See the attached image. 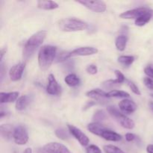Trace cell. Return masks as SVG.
Listing matches in <instances>:
<instances>
[{
    "mask_svg": "<svg viewBox=\"0 0 153 153\" xmlns=\"http://www.w3.org/2000/svg\"><path fill=\"white\" fill-rule=\"evenodd\" d=\"M95 104H96V102H93V101L88 102L86 104V105H85V109L88 108H91V106L94 105H95Z\"/></svg>",
    "mask_w": 153,
    "mask_h": 153,
    "instance_id": "obj_39",
    "label": "cell"
},
{
    "mask_svg": "<svg viewBox=\"0 0 153 153\" xmlns=\"http://www.w3.org/2000/svg\"><path fill=\"white\" fill-rule=\"evenodd\" d=\"M78 3L82 4L85 7L88 8L96 13H103L106 10L107 6L103 1H78Z\"/></svg>",
    "mask_w": 153,
    "mask_h": 153,
    "instance_id": "obj_7",
    "label": "cell"
},
{
    "mask_svg": "<svg viewBox=\"0 0 153 153\" xmlns=\"http://www.w3.org/2000/svg\"><path fill=\"white\" fill-rule=\"evenodd\" d=\"M107 111L108 112L109 114L113 118H114L118 123L121 125V126L123 127V128H126V129H133L134 128V122L131 120L130 118H128V117L126 116L125 114H123V113H121L117 108H116L114 106H108L107 108Z\"/></svg>",
    "mask_w": 153,
    "mask_h": 153,
    "instance_id": "obj_4",
    "label": "cell"
},
{
    "mask_svg": "<svg viewBox=\"0 0 153 153\" xmlns=\"http://www.w3.org/2000/svg\"><path fill=\"white\" fill-rule=\"evenodd\" d=\"M23 153H32V149L31 148H26V149L24 150Z\"/></svg>",
    "mask_w": 153,
    "mask_h": 153,
    "instance_id": "obj_40",
    "label": "cell"
},
{
    "mask_svg": "<svg viewBox=\"0 0 153 153\" xmlns=\"http://www.w3.org/2000/svg\"><path fill=\"white\" fill-rule=\"evenodd\" d=\"M143 82H144V85L148 89L152 90L153 91V79L149 77H145L143 79Z\"/></svg>",
    "mask_w": 153,
    "mask_h": 153,
    "instance_id": "obj_34",
    "label": "cell"
},
{
    "mask_svg": "<svg viewBox=\"0 0 153 153\" xmlns=\"http://www.w3.org/2000/svg\"><path fill=\"white\" fill-rule=\"evenodd\" d=\"M64 82H66L68 86L70 87H76L80 85V79L74 73H70L67 75L64 79Z\"/></svg>",
    "mask_w": 153,
    "mask_h": 153,
    "instance_id": "obj_22",
    "label": "cell"
},
{
    "mask_svg": "<svg viewBox=\"0 0 153 153\" xmlns=\"http://www.w3.org/2000/svg\"><path fill=\"white\" fill-rule=\"evenodd\" d=\"M86 71L87 73H89L91 75H95L97 74V72H98V68L96 65L94 64H90L86 68Z\"/></svg>",
    "mask_w": 153,
    "mask_h": 153,
    "instance_id": "obj_32",
    "label": "cell"
},
{
    "mask_svg": "<svg viewBox=\"0 0 153 153\" xmlns=\"http://www.w3.org/2000/svg\"><path fill=\"white\" fill-rule=\"evenodd\" d=\"M121 84L118 82L117 79H109V80L105 81L102 83V87L105 90H111L113 91L114 88H117L120 86Z\"/></svg>",
    "mask_w": 153,
    "mask_h": 153,
    "instance_id": "obj_25",
    "label": "cell"
},
{
    "mask_svg": "<svg viewBox=\"0 0 153 153\" xmlns=\"http://www.w3.org/2000/svg\"><path fill=\"white\" fill-rule=\"evenodd\" d=\"M150 96H151V97H152V98H153V94H150Z\"/></svg>",
    "mask_w": 153,
    "mask_h": 153,
    "instance_id": "obj_42",
    "label": "cell"
},
{
    "mask_svg": "<svg viewBox=\"0 0 153 153\" xmlns=\"http://www.w3.org/2000/svg\"><path fill=\"white\" fill-rule=\"evenodd\" d=\"M107 116H106L105 112L103 110H98L94 113V116H93V120L95 121V123H99L100 121H102L106 119Z\"/></svg>",
    "mask_w": 153,
    "mask_h": 153,
    "instance_id": "obj_28",
    "label": "cell"
},
{
    "mask_svg": "<svg viewBox=\"0 0 153 153\" xmlns=\"http://www.w3.org/2000/svg\"><path fill=\"white\" fill-rule=\"evenodd\" d=\"M86 96L91 99H94L96 101L101 102H106L108 100V93H105L101 89H94L88 91L86 93Z\"/></svg>",
    "mask_w": 153,
    "mask_h": 153,
    "instance_id": "obj_13",
    "label": "cell"
},
{
    "mask_svg": "<svg viewBox=\"0 0 153 153\" xmlns=\"http://www.w3.org/2000/svg\"><path fill=\"white\" fill-rule=\"evenodd\" d=\"M87 128H88V130L90 131V132L95 134V135L100 136V137H102V134L104 133V131H105L106 130L108 129L107 127L102 125V124H100V123H95V122L88 124Z\"/></svg>",
    "mask_w": 153,
    "mask_h": 153,
    "instance_id": "obj_15",
    "label": "cell"
},
{
    "mask_svg": "<svg viewBox=\"0 0 153 153\" xmlns=\"http://www.w3.org/2000/svg\"><path fill=\"white\" fill-rule=\"evenodd\" d=\"M15 127L11 124H2L0 126V133L1 136L4 140H9L13 137Z\"/></svg>",
    "mask_w": 153,
    "mask_h": 153,
    "instance_id": "obj_16",
    "label": "cell"
},
{
    "mask_svg": "<svg viewBox=\"0 0 153 153\" xmlns=\"http://www.w3.org/2000/svg\"><path fill=\"white\" fill-rule=\"evenodd\" d=\"M147 153H153V144H149L146 146Z\"/></svg>",
    "mask_w": 153,
    "mask_h": 153,
    "instance_id": "obj_38",
    "label": "cell"
},
{
    "mask_svg": "<svg viewBox=\"0 0 153 153\" xmlns=\"http://www.w3.org/2000/svg\"><path fill=\"white\" fill-rule=\"evenodd\" d=\"M46 92L52 96H58L61 94V87L57 82L54 75L49 74L48 77V85Z\"/></svg>",
    "mask_w": 153,
    "mask_h": 153,
    "instance_id": "obj_10",
    "label": "cell"
},
{
    "mask_svg": "<svg viewBox=\"0 0 153 153\" xmlns=\"http://www.w3.org/2000/svg\"><path fill=\"white\" fill-rule=\"evenodd\" d=\"M13 140L17 145H25L28 141V134L27 129L23 126L15 127L13 132Z\"/></svg>",
    "mask_w": 153,
    "mask_h": 153,
    "instance_id": "obj_5",
    "label": "cell"
},
{
    "mask_svg": "<svg viewBox=\"0 0 153 153\" xmlns=\"http://www.w3.org/2000/svg\"><path fill=\"white\" fill-rule=\"evenodd\" d=\"M151 9L148 7H138V8H134L132 10H128L123 12L121 14H120V17L122 19H138L140 16L144 15L145 13L151 11Z\"/></svg>",
    "mask_w": 153,
    "mask_h": 153,
    "instance_id": "obj_8",
    "label": "cell"
},
{
    "mask_svg": "<svg viewBox=\"0 0 153 153\" xmlns=\"http://www.w3.org/2000/svg\"><path fill=\"white\" fill-rule=\"evenodd\" d=\"M149 108H150L151 110H152V111L153 112V102H149Z\"/></svg>",
    "mask_w": 153,
    "mask_h": 153,
    "instance_id": "obj_41",
    "label": "cell"
},
{
    "mask_svg": "<svg viewBox=\"0 0 153 153\" xmlns=\"http://www.w3.org/2000/svg\"><path fill=\"white\" fill-rule=\"evenodd\" d=\"M102 137L108 141L117 142L122 140V136L120 134L110 129H107L105 131H104Z\"/></svg>",
    "mask_w": 153,
    "mask_h": 153,
    "instance_id": "obj_19",
    "label": "cell"
},
{
    "mask_svg": "<svg viewBox=\"0 0 153 153\" xmlns=\"http://www.w3.org/2000/svg\"><path fill=\"white\" fill-rule=\"evenodd\" d=\"M46 35H47V31L42 30V31H37L28 39L24 45L23 50H22V55H23L24 59L28 60L34 55V52L43 43Z\"/></svg>",
    "mask_w": 153,
    "mask_h": 153,
    "instance_id": "obj_1",
    "label": "cell"
},
{
    "mask_svg": "<svg viewBox=\"0 0 153 153\" xmlns=\"http://www.w3.org/2000/svg\"><path fill=\"white\" fill-rule=\"evenodd\" d=\"M55 135L58 137V138L61 139V140H68L70 138V135H69L68 132L64 129V128H59L58 129L55 130Z\"/></svg>",
    "mask_w": 153,
    "mask_h": 153,
    "instance_id": "obj_27",
    "label": "cell"
},
{
    "mask_svg": "<svg viewBox=\"0 0 153 153\" xmlns=\"http://www.w3.org/2000/svg\"><path fill=\"white\" fill-rule=\"evenodd\" d=\"M152 10L145 13L144 15L141 16L140 18L135 19V25H137V26H143V25H145L152 19Z\"/></svg>",
    "mask_w": 153,
    "mask_h": 153,
    "instance_id": "obj_23",
    "label": "cell"
},
{
    "mask_svg": "<svg viewBox=\"0 0 153 153\" xmlns=\"http://www.w3.org/2000/svg\"><path fill=\"white\" fill-rule=\"evenodd\" d=\"M127 83H128V85L130 88V89H131V91H132L134 94H136V95L137 96L141 95V93H140V90H139V88H137V86L134 83V82H131V81L129 80H127Z\"/></svg>",
    "mask_w": 153,
    "mask_h": 153,
    "instance_id": "obj_30",
    "label": "cell"
},
{
    "mask_svg": "<svg viewBox=\"0 0 153 153\" xmlns=\"http://www.w3.org/2000/svg\"><path fill=\"white\" fill-rule=\"evenodd\" d=\"M30 101H31V98L29 96H21L16 102V109L17 111H23L29 105Z\"/></svg>",
    "mask_w": 153,
    "mask_h": 153,
    "instance_id": "obj_20",
    "label": "cell"
},
{
    "mask_svg": "<svg viewBox=\"0 0 153 153\" xmlns=\"http://www.w3.org/2000/svg\"><path fill=\"white\" fill-rule=\"evenodd\" d=\"M103 149L105 153H125L122 149L114 145H105L103 146Z\"/></svg>",
    "mask_w": 153,
    "mask_h": 153,
    "instance_id": "obj_29",
    "label": "cell"
},
{
    "mask_svg": "<svg viewBox=\"0 0 153 153\" xmlns=\"http://www.w3.org/2000/svg\"><path fill=\"white\" fill-rule=\"evenodd\" d=\"M119 108L123 112L126 114H132L137 110V106L134 102L128 99H124L120 102Z\"/></svg>",
    "mask_w": 153,
    "mask_h": 153,
    "instance_id": "obj_14",
    "label": "cell"
},
{
    "mask_svg": "<svg viewBox=\"0 0 153 153\" xmlns=\"http://www.w3.org/2000/svg\"><path fill=\"white\" fill-rule=\"evenodd\" d=\"M114 73H115V75H116V77H117L116 79L120 82V83L121 84V85H122V84L126 80V79L125 76H124V75L120 71V70H116L114 71Z\"/></svg>",
    "mask_w": 153,
    "mask_h": 153,
    "instance_id": "obj_33",
    "label": "cell"
},
{
    "mask_svg": "<svg viewBox=\"0 0 153 153\" xmlns=\"http://www.w3.org/2000/svg\"><path fill=\"white\" fill-rule=\"evenodd\" d=\"M67 128H68L69 132L79 142V143L82 146H86L89 144V138L82 130L79 129V128L76 127L75 126L70 125V124L67 125Z\"/></svg>",
    "mask_w": 153,
    "mask_h": 153,
    "instance_id": "obj_6",
    "label": "cell"
},
{
    "mask_svg": "<svg viewBox=\"0 0 153 153\" xmlns=\"http://www.w3.org/2000/svg\"><path fill=\"white\" fill-rule=\"evenodd\" d=\"M135 58L131 55H122L118 58V62L125 67H129L134 63Z\"/></svg>",
    "mask_w": 153,
    "mask_h": 153,
    "instance_id": "obj_26",
    "label": "cell"
},
{
    "mask_svg": "<svg viewBox=\"0 0 153 153\" xmlns=\"http://www.w3.org/2000/svg\"><path fill=\"white\" fill-rule=\"evenodd\" d=\"M127 41H128V37L125 34H121L119 35L116 38L115 40V46L117 49L119 51H124L126 49L127 45Z\"/></svg>",
    "mask_w": 153,
    "mask_h": 153,
    "instance_id": "obj_21",
    "label": "cell"
},
{
    "mask_svg": "<svg viewBox=\"0 0 153 153\" xmlns=\"http://www.w3.org/2000/svg\"><path fill=\"white\" fill-rule=\"evenodd\" d=\"M86 153H102L100 147L96 145H90L86 149Z\"/></svg>",
    "mask_w": 153,
    "mask_h": 153,
    "instance_id": "obj_31",
    "label": "cell"
},
{
    "mask_svg": "<svg viewBox=\"0 0 153 153\" xmlns=\"http://www.w3.org/2000/svg\"><path fill=\"white\" fill-rule=\"evenodd\" d=\"M6 52H7V48L4 47L1 49V52H0V55H1V58H0V60H1V63L2 61L3 57H4V54H6Z\"/></svg>",
    "mask_w": 153,
    "mask_h": 153,
    "instance_id": "obj_37",
    "label": "cell"
},
{
    "mask_svg": "<svg viewBox=\"0 0 153 153\" xmlns=\"http://www.w3.org/2000/svg\"><path fill=\"white\" fill-rule=\"evenodd\" d=\"M19 92H1L0 94V102H1V104H3V103L13 102L16 101L19 99Z\"/></svg>",
    "mask_w": 153,
    "mask_h": 153,
    "instance_id": "obj_17",
    "label": "cell"
},
{
    "mask_svg": "<svg viewBox=\"0 0 153 153\" xmlns=\"http://www.w3.org/2000/svg\"><path fill=\"white\" fill-rule=\"evenodd\" d=\"M43 151L46 153H72L64 145L57 142H52L45 145Z\"/></svg>",
    "mask_w": 153,
    "mask_h": 153,
    "instance_id": "obj_9",
    "label": "cell"
},
{
    "mask_svg": "<svg viewBox=\"0 0 153 153\" xmlns=\"http://www.w3.org/2000/svg\"><path fill=\"white\" fill-rule=\"evenodd\" d=\"M145 74L147 76V77L153 79V64H149L144 69Z\"/></svg>",
    "mask_w": 153,
    "mask_h": 153,
    "instance_id": "obj_35",
    "label": "cell"
},
{
    "mask_svg": "<svg viewBox=\"0 0 153 153\" xmlns=\"http://www.w3.org/2000/svg\"><path fill=\"white\" fill-rule=\"evenodd\" d=\"M136 138L135 134H132V133H127L126 134V140H127L128 142H131Z\"/></svg>",
    "mask_w": 153,
    "mask_h": 153,
    "instance_id": "obj_36",
    "label": "cell"
},
{
    "mask_svg": "<svg viewBox=\"0 0 153 153\" xmlns=\"http://www.w3.org/2000/svg\"><path fill=\"white\" fill-rule=\"evenodd\" d=\"M98 52V49L92 46H83L74 49L69 53V56H89L95 55Z\"/></svg>",
    "mask_w": 153,
    "mask_h": 153,
    "instance_id": "obj_12",
    "label": "cell"
},
{
    "mask_svg": "<svg viewBox=\"0 0 153 153\" xmlns=\"http://www.w3.org/2000/svg\"><path fill=\"white\" fill-rule=\"evenodd\" d=\"M57 56V47L46 45L40 48L38 54V64L41 70H46L50 67Z\"/></svg>",
    "mask_w": 153,
    "mask_h": 153,
    "instance_id": "obj_2",
    "label": "cell"
},
{
    "mask_svg": "<svg viewBox=\"0 0 153 153\" xmlns=\"http://www.w3.org/2000/svg\"><path fill=\"white\" fill-rule=\"evenodd\" d=\"M59 5L57 2L54 1H45V0H40L37 1V7L42 10H55L58 8Z\"/></svg>",
    "mask_w": 153,
    "mask_h": 153,
    "instance_id": "obj_18",
    "label": "cell"
},
{
    "mask_svg": "<svg viewBox=\"0 0 153 153\" xmlns=\"http://www.w3.org/2000/svg\"><path fill=\"white\" fill-rule=\"evenodd\" d=\"M58 27L61 31L72 32L87 29L88 28V24L85 21L76 18H66L59 21Z\"/></svg>",
    "mask_w": 153,
    "mask_h": 153,
    "instance_id": "obj_3",
    "label": "cell"
},
{
    "mask_svg": "<svg viewBox=\"0 0 153 153\" xmlns=\"http://www.w3.org/2000/svg\"><path fill=\"white\" fill-rule=\"evenodd\" d=\"M108 98H129L130 95L128 93L123 91H120V90H113L108 93Z\"/></svg>",
    "mask_w": 153,
    "mask_h": 153,
    "instance_id": "obj_24",
    "label": "cell"
},
{
    "mask_svg": "<svg viewBox=\"0 0 153 153\" xmlns=\"http://www.w3.org/2000/svg\"><path fill=\"white\" fill-rule=\"evenodd\" d=\"M25 63H19L15 64L9 70V77L13 82L19 81L22 77L24 70H25Z\"/></svg>",
    "mask_w": 153,
    "mask_h": 153,
    "instance_id": "obj_11",
    "label": "cell"
}]
</instances>
